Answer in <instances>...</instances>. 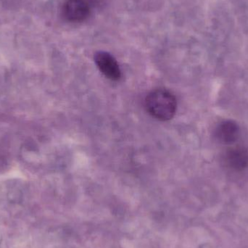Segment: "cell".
Instances as JSON below:
<instances>
[{
	"label": "cell",
	"instance_id": "3",
	"mask_svg": "<svg viewBox=\"0 0 248 248\" xmlns=\"http://www.w3.org/2000/svg\"><path fill=\"white\" fill-rule=\"evenodd\" d=\"M94 61L100 72L111 81H119L122 78V71L117 61L107 52H97Z\"/></svg>",
	"mask_w": 248,
	"mask_h": 248
},
{
	"label": "cell",
	"instance_id": "2",
	"mask_svg": "<svg viewBox=\"0 0 248 248\" xmlns=\"http://www.w3.org/2000/svg\"><path fill=\"white\" fill-rule=\"evenodd\" d=\"M65 20L72 23H81L90 17L91 6L88 0H66L62 8Z\"/></svg>",
	"mask_w": 248,
	"mask_h": 248
},
{
	"label": "cell",
	"instance_id": "5",
	"mask_svg": "<svg viewBox=\"0 0 248 248\" xmlns=\"http://www.w3.org/2000/svg\"><path fill=\"white\" fill-rule=\"evenodd\" d=\"M240 135V127L234 121L227 120L221 122L214 131V136L218 142L223 144H232Z\"/></svg>",
	"mask_w": 248,
	"mask_h": 248
},
{
	"label": "cell",
	"instance_id": "1",
	"mask_svg": "<svg viewBox=\"0 0 248 248\" xmlns=\"http://www.w3.org/2000/svg\"><path fill=\"white\" fill-rule=\"evenodd\" d=\"M145 108L153 118L166 122L174 116L177 102L176 97L169 90L157 89L149 93L146 97Z\"/></svg>",
	"mask_w": 248,
	"mask_h": 248
},
{
	"label": "cell",
	"instance_id": "4",
	"mask_svg": "<svg viewBox=\"0 0 248 248\" xmlns=\"http://www.w3.org/2000/svg\"><path fill=\"white\" fill-rule=\"evenodd\" d=\"M223 159L229 169L242 171L248 167V150L241 145L230 147L226 150Z\"/></svg>",
	"mask_w": 248,
	"mask_h": 248
}]
</instances>
